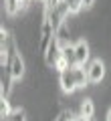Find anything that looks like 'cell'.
<instances>
[{
    "mask_svg": "<svg viewBox=\"0 0 111 121\" xmlns=\"http://www.w3.org/2000/svg\"><path fill=\"white\" fill-rule=\"evenodd\" d=\"M59 81H61V89H63L65 93H73V91L85 87L87 83H89V79H87L85 67H71V69L61 71Z\"/></svg>",
    "mask_w": 111,
    "mask_h": 121,
    "instance_id": "6da1fadb",
    "label": "cell"
},
{
    "mask_svg": "<svg viewBox=\"0 0 111 121\" xmlns=\"http://www.w3.org/2000/svg\"><path fill=\"white\" fill-rule=\"evenodd\" d=\"M0 52H2V65H8L10 60L18 55L16 51V43H14V36H10L8 32L2 30V43H0Z\"/></svg>",
    "mask_w": 111,
    "mask_h": 121,
    "instance_id": "7a4b0ae2",
    "label": "cell"
},
{
    "mask_svg": "<svg viewBox=\"0 0 111 121\" xmlns=\"http://www.w3.org/2000/svg\"><path fill=\"white\" fill-rule=\"evenodd\" d=\"M55 35H57V30L53 28L49 22H43V28H40V35H39V40H36V47H39V51L43 52H47V48H49V44L55 40Z\"/></svg>",
    "mask_w": 111,
    "mask_h": 121,
    "instance_id": "3957f363",
    "label": "cell"
},
{
    "mask_svg": "<svg viewBox=\"0 0 111 121\" xmlns=\"http://www.w3.org/2000/svg\"><path fill=\"white\" fill-rule=\"evenodd\" d=\"M87 79L89 83H99L103 77H105V65H103L101 60H91L89 67H87Z\"/></svg>",
    "mask_w": 111,
    "mask_h": 121,
    "instance_id": "277c9868",
    "label": "cell"
},
{
    "mask_svg": "<svg viewBox=\"0 0 111 121\" xmlns=\"http://www.w3.org/2000/svg\"><path fill=\"white\" fill-rule=\"evenodd\" d=\"M61 52H63V47L59 44V40H53L51 44H49L47 52H44V63H47L49 67H57V63L61 60Z\"/></svg>",
    "mask_w": 111,
    "mask_h": 121,
    "instance_id": "5b68a950",
    "label": "cell"
},
{
    "mask_svg": "<svg viewBox=\"0 0 111 121\" xmlns=\"http://www.w3.org/2000/svg\"><path fill=\"white\" fill-rule=\"evenodd\" d=\"M6 69H8L10 77H12L14 81H16V79H20L22 75H24V60H22V56L16 55V56L8 63V65H6Z\"/></svg>",
    "mask_w": 111,
    "mask_h": 121,
    "instance_id": "8992f818",
    "label": "cell"
},
{
    "mask_svg": "<svg viewBox=\"0 0 111 121\" xmlns=\"http://www.w3.org/2000/svg\"><path fill=\"white\" fill-rule=\"evenodd\" d=\"M75 55H77V65L79 67H85V63L89 60V44L85 40H79L75 44Z\"/></svg>",
    "mask_w": 111,
    "mask_h": 121,
    "instance_id": "52a82bcc",
    "label": "cell"
},
{
    "mask_svg": "<svg viewBox=\"0 0 111 121\" xmlns=\"http://www.w3.org/2000/svg\"><path fill=\"white\" fill-rule=\"evenodd\" d=\"M93 113H95V105L91 99H83L81 103V117H85V119H93Z\"/></svg>",
    "mask_w": 111,
    "mask_h": 121,
    "instance_id": "ba28073f",
    "label": "cell"
},
{
    "mask_svg": "<svg viewBox=\"0 0 111 121\" xmlns=\"http://www.w3.org/2000/svg\"><path fill=\"white\" fill-rule=\"evenodd\" d=\"M65 6L69 8V14H77L83 8V0H63Z\"/></svg>",
    "mask_w": 111,
    "mask_h": 121,
    "instance_id": "9c48e42d",
    "label": "cell"
},
{
    "mask_svg": "<svg viewBox=\"0 0 111 121\" xmlns=\"http://www.w3.org/2000/svg\"><path fill=\"white\" fill-rule=\"evenodd\" d=\"M55 39L59 40V44L61 47H69V32H67V28H65V26H61L59 30H57V35H55Z\"/></svg>",
    "mask_w": 111,
    "mask_h": 121,
    "instance_id": "30bf717a",
    "label": "cell"
},
{
    "mask_svg": "<svg viewBox=\"0 0 111 121\" xmlns=\"http://www.w3.org/2000/svg\"><path fill=\"white\" fill-rule=\"evenodd\" d=\"M10 105H8V101L6 99H2V103H0V115H2V119H8V115H10Z\"/></svg>",
    "mask_w": 111,
    "mask_h": 121,
    "instance_id": "8fae6325",
    "label": "cell"
},
{
    "mask_svg": "<svg viewBox=\"0 0 111 121\" xmlns=\"http://www.w3.org/2000/svg\"><path fill=\"white\" fill-rule=\"evenodd\" d=\"M71 119V113H67V111H63V113H59V115L55 117L53 121H69Z\"/></svg>",
    "mask_w": 111,
    "mask_h": 121,
    "instance_id": "7c38bea8",
    "label": "cell"
},
{
    "mask_svg": "<svg viewBox=\"0 0 111 121\" xmlns=\"http://www.w3.org/2000/svg\"><path fill=\"white\" fill-rule=\"evenodd\" d=\"M69 121H91V119H85V117H71Z\"/></svg>",
    "mask_w": 111,
    "mask_h": 121,
    "instance_id": "4fadbf2b",
    "label": "cell"
},
{
    "mask_svg": "<svg viewBox=\"0 0 111 121\" xmlns=\"http://www.w3.org/2000/svg\"><path fill=\"white\" fill-rule=\"evenodd\" d=\"M93 4V0H83V6H91Z\"/></svg>",
    "mask_w": 111,
    "mask_h": 121,
    "instance_id": "5bb4252c",
    "label": "cell"
},
{
    "mask_svg": "<svg viewBox=\"0 0 111 121\" xmlns=\"http://www.w3.org/2000/svg\"><path fill=\"white\" fill-rule=\"evenodd\" d=\"M107 121H111V109H109V113H107Z\"/></svg>",
    "mask_w": 111,
    "mask_h": 121,
    "instance_id": "9a60e30c",
    "label": "cell"
},
{
    "mask_svg": "<svg viewBox=\"0 0 111 121\" xmlns=\"http://www.w3.org/2000/svg\"><path fill=\"white\" fill-rule=\"evenodd\" d=\"M91 121H95V119H91Z\"/></svg>",
    "mask_w": 111,
    "mask_h": 121,
    "instance_id": "2e32d148",
    "label": "cell"
}]
</instances>
